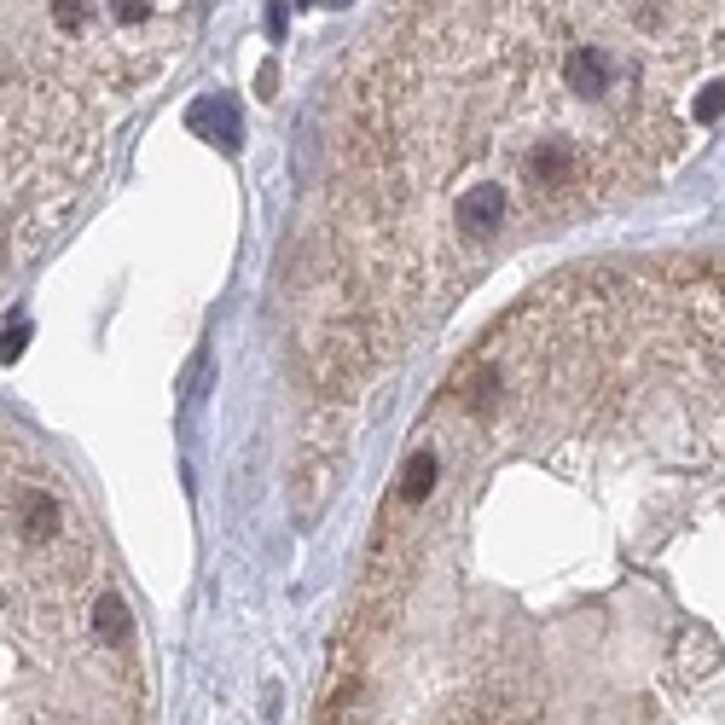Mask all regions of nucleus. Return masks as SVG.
<instances>
[{
	"mask_svg": "<svg viewBox=\"0 0 725 725\" xmlns=\"http://www.w3.org/2000/svg\"><path fill=\"white\" fill-rule=\"evenodd\" d=\"M93 603L81 511L0 447V725H133L140 685Z\"/></svg>",
	"mask_w": 725,
	"mask_h": 725,
	"instance_id": "obj_1",
	"label": "nucleus"
},
{
	"mask_svg": "<svg viewBox=\"0 0 725 725\" xmlns=\"http://www.w3.org/2000/svg\"><path fill=\"white\" fill-rule=\"evenodd\" d=\"M435 482H442V459H435V453H412V459L400 465V482H395V511H418V505H430Z\"/></svg>",
	"mask_w": 725,
	"mask_h": 725,
	"instance_id": "obj_2",
	"label": "nucleus"
},
{
	"mask_svg": "<svg viewBox=\"0 0 725 725\" xmlns=\"http://www.w3.org/2000/svg\"><path fill=\"white\" fill-rule=\"evenodd\" d=\"M192 128H209L227 151H239V111H232V99H221V93L198 99V105H192Z\"/></svg>",
	"mask_w": 725,
	"mask_h": 725,
	"instance_id": "obj_3",
	"label": "nucleus"
},
{
	"mask_svg": "<svg viewBox=\"0 0 725 725\" xmlns=\"http://www.w3.org/2000/svg\"><path fill=\"white\" fill-rule=\"evenodd\" d=\"M720 116H725V81H708V88L690 99V123L708 128V123H720Z\"/></svg>",
	"mask_w": 725,
	"mask_h": 725,
	"instance_id": "obj_4",
	"label": "nucleus"
},
{
	"mask_svg": "<svg viewBox=\"0 0 725 725\" xmlns=\"http://www.w3.org/2000/svg\"><path fill=\"white\" fill-rule=\"evenodd\" d=\"M24 343H29V319H12L7 336H0V360H18Z\"/></svg>",
	"mask_w": 725,
	"mask_h": 725,
	"instance_id": "obj_5",
	"label": "nucleus"
},
{
	"mask_svg": "<svg viewBox=\"0 0 725 725\" xmlns=\"http://www.w3.org/2000/svg\"><path fill=\"white\" fill-rule=\"evenodd\" d=\"M267 36H284V0H274V7H267Z\"/></svg>",
	"mask_w": 725,
	"mask_h": 725,
	"instance_id": "obj_6",
	"label": "nucleus"
},
{
	"mask_svg": "<svg viewBox=\"0 0 725 725\" xmlns=\"http://www.w3.org/2000/svg\"><path fill=\"white\" fill-rule=\"evenodd\" d=\"M326 7H343V0H326Z\"/></svg>",
	"mask_w": 725,
	"mask_h": 725,
	"instance_id": "obj_7",
	"label": "nucleus"
}]
</instances>
